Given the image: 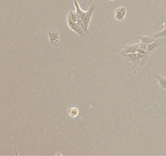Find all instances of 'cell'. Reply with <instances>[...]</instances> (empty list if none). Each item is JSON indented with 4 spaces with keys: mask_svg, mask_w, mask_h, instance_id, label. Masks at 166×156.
Segmentation results:
<instances>
[{
    "mask_svg": "<svg viewBox=\"0 0 166 156\" xmlns=\"http://www.w3.org/2000/svg\"><path fill=\"white\" fill-rule=\"evenodd\" d=\"M68 114H69L70 116L75 118V117L77 116L78 114H79V110L76 107H71V108L68 109Z\"/></svg>",
    "mask_w": 166,
    "mask_h": 156,
    "instance_id": "obj_9",
    "label": "cell"
},
{
    "mask_svg": "<svg viewBox=\"0 0 166 156\" xmlns=\"http://www.w3.org/2000/svg\"><path fill=\"white\" fill-rule=\"evenodd\" d=\"M127 13V10L125 7H120V8H117L114 11V17L118 21H123Z\"/></svg>",
    "mask_w": 166,
    "mask_h": 156,
    "instance_id": "obj_3",
    "label": "cell"
},
{
    "mask_svg": "<svg viewBox=\"0 0 166 156\" xmlns=\"http://www.w3.org/2000/svg\"><path fill=\"white\" fill-rule=\"evenodd\" d=\"M110 1H114V0H110Z\"/></svg>",
    "mask_w": 166,
    "mask_h": 156,
    "instance_id": "obj_11",
    "label": "cell"
},
{
    "mask_svg": "<svg viewBox=\"0 0 166 156\" xmlns=\"http://www.w3.org/2000/svg\"><path fill=\"white\" fill-rule=\"evenodd\" d=\"M67 24L70 29L73 31H75L78 35H80L81 38H83L86 36V33L83 31V29H82V27L78 24L77 22L73 21L67 18Z\"/></svg>",
    "mask_w": 166,
    "mask_h": 156,
    "instance_id": "obj_2",
    "label": "cell"
},
{
    "mask_svg": "<svg viewBox=\"0 0 166 156\" xmlns=\"http://www.w3.org/2000/svg\"><path fill=\"white\" fill-rule=\"evenodd\" d=\"M137 38H139L142 43H145V44H147V45L154 43L155 40H156L152 36H151V37H149V36H143V37H141V36H137Z\"/></svg>",
    "mask_w": 166,
    "mask_h": 156,
    "instance_id": "obj_7",
    "label": "cell"
},
{
    "mask_svg": "<svg viewBox=\"0 0 166 156\" xmlns=\"http://www.w3.org/2000/svg\"><path fill=\"white\" fill-rule=\"evenodd\" d=\"M155 39H158V38H162V37H166V27L162 30V31H160V32L156 33L155 34H154L152 36Z\"/></svg>",
    "mask_w": 166,
    "mask_h": 156,
    "instance_id": "obj_10",
    "label": "cell"
},
{
    "mask_svg": "<svg viewBox=\"0 0 166 156\" xmlns=\"http://www.w3.org/2000/svg\"><path fill=\"white\" fill-rule=\"evenodd\" d=\"M74 4H75V9H76V13L79 16V17L80 18L81 21L83 23V26H84V29H83V31L86 33V35H88L90 33L89 30V24H90V21H91L92 16V14H93L94 11L96 10V6L92 4L91 5V7L89 8V9L87 11H83L81 10L80 7L78 3L77 0H74Z\"/></svg>",
    "mask_w": 166,
    "mask_h": 156,
    "instance_id": "obj_1",
    "label": "cell"
},
{
    "mask_svg": "<svg viewBox=\"0 0 166 156\" xmlns=\"http://www.w3.org/2000/svg\"><path fill=\"white\" fill-rule=\"evenodd\" d=\"M49 38L50 41V43L52 46L56 45L59 40V34L58 32H54V31H49L48 33Z\"/></svg>",
    "mask_w": 166,
    "mask_h": 156,
    "instance_id": "obj_6",
    "label": "cell"
},
{
    "mask_svg": "<svg viewBox=\"0 0 166 156\" xmlns=\"http://www.w3.org/2000/svg\"><path fill=\"white\" fill-rule=\"evenodd\" d=\"M139 45H140V43H138V44H134V45H130L124 46L123 50L121 51V55H122V54L134 53V52H137V50H138V49L139 48Z\"/></svg>",
    "mask_w": 166,
    "mask_h": 156,
    "instance_id": "obj_5",
    "label": "cell"
},
{
    "mask_svg": "<svg viewBox=\"0 0 166 156\" xmlns=\"http://www.w3.org/2000/svg\"><path fill=\"white\" fill-rule=\"evenodd\" d=\"M166 42V39L164 37H162V38H158L156 39L154 42V43H151V44H148L147 45V50L148 52H152L153 50H155L157 47H159L160 46H162L163 44H164Z\"/></svg>",
    "mask_w": 166,
    "mask_h": 156,
    "instance_id": "obj_4",
    "label": "cell"
},
{
    "mask_svg": "<svg viewBox=\"0 0 166 156\" xmlns=\"http://www.w3.org/2000/svg\"><path fill=\"white\" fill-rule=\"evenodd\" d=\"M152 75L153 77H155V79L158 81L160 86L164 90H166V78L161 77V76H160V75L158 74H155V73H153Z\"/></svg>",
    "mask_w": 166,
    "mask_h": 156,
    "instance_id": "obj_8",
    "label": "cell"
}]
</instances>
